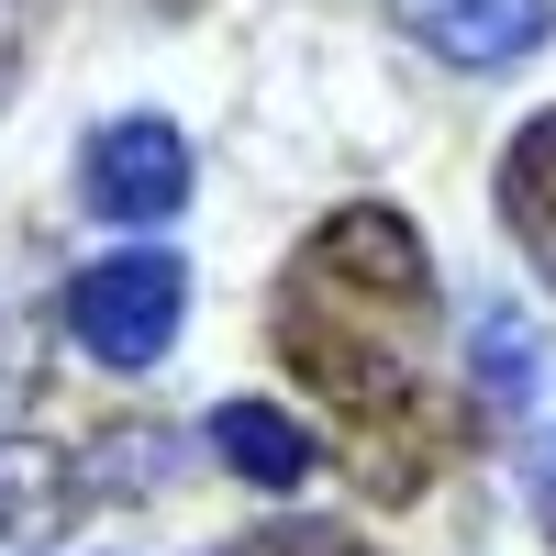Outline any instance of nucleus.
<instances>
[{
  "label": "nucleus",
  "instance_id": "nucleus-8",
  "mask_svg": "<svg viewBox=\"0 0 556 556\" xmlns=\"http://www.w3.org/2000/svg\"><path fill=\"white\" fill-rule=\"evenodd\" d=\"M235 556H367L356 534H334V523H267L256 545H235Z\"/></svg>",
  "mask_w": 556,
  "mask_h": 556
},
{
  "label": "nucleus",
  "instance_id": "nucleus-3",
  "mask_svg": "<svg viewBox=\"0 0 556 556\" xmlns=\"http://www.w3.org/2000/svg\"><path fill=\"white\" fill-rule=\"evenodd\" d=\"M78 201L101 212V223L156 235V223L190 201V146H178V123H156V112L101 123V134H89V156H78Z\"/></svg>",
  "mask_w": 556,
  "mask_h": 556
},
{
  "label": "nucleus",
  "instance_id": "nucleus-2",
  "mask_svg": "<svg viewBox=\"0 0 556 556\" xmlns=\"http://www.w3.org/2000/svg\"><path fill=\"white\" fill-rule=\"evenodd\" d=\"M178 323H190V267L156 256V245H123V256H101V267L67 278V334L101 367H123V379L178 345Z\"/></svg>",
  "mask_w": 556,
  "mask_h": 556
},
{
  "label": "nucleus",
  "instance_id": "nucleus-9",
  "mask_svg": "<svg viewBox=\"0 0 556 556\" xmlns=\"http://www.w3.org/2000/svg\"><path fill=\"white\" fill-rule=\"evenodd\" d=\"M23 12L34 0H0V101H12V67H23Z\"/></svg>",
  "mask_w": 556,
  "mask_h": 556
},
{
  "label": "nucleus",
  "instance_id": "nucleus-5",
  "mask_svg": "<svg viewBox=\"0 0 556 556\" xmlns=\"http://www.w3.org/2000/svg\"><path fill=\"white\" fill-rule=\"evenodd\" d=\"M501 212H513V245L534 256V278L556 290V112H534L501 146Z\"/></svg>",
  "mask_w": 556,
  "mask_h": 556
},
{
  "label": "nucleus",
  "instance_id": "nucleus-6",
  "mask_svg": "<svg viewBox=\"0 0 556 556\" xmlns=\"http://www.w3.org/2000/svg\"><path fill=\"white\" fill-rule=\"evenodd\" d=\"M212 445H223V468L256 479V490H301V479H312V434H301L278 401H223V412H212Z\"/></svg>",
  "mask_w": 556,
  "mask_h": 556
},
{
  "label": "nucleus",
  "instance_id": "nucleus-1",
  "mask_svg": "<svg viewBox=\"0 0 556 556\" xmlns=\"http://www.w3.org/2000/svg\"><path fill=\"white\" fill-rule=\"evenodd\" d=\"M424 323H434V256L390 201L323 212L278 278V356L334 401V456L356 468L367 501L434 490Z\"/></svg>",
  "mask_w": 556,
  "mask_h": 556
},
{
  "label": "nucleus",
  "instance_id": "nucleus-10",
  "mask_svg": "<svg viewBox=\"0 0 556 556\" xmlns=\"http://www.w3.org/2000/svg\"><path fill=\"white\" fill-rule=\"evenodd\" d=\"M534 513H545V534H556V424L534 434Z\"/></svg>",
  "mask_w": 556,
  "mask_h": 556
},
{
  "label": "nucleus",
  "instance_id": "nucleus-7",
  "mask_svg": "<svg viewBox=\"0 0 556 556\" xmlns=\"http://www.w3.org/2000/svg\"><path fill=\"white\" fill-rule=\"evenodd\" d=\"M468 390L501 412V424L534 401V323H523V312H479V323H468Z\"/></svg>",
  "mask_w": 556,
  "mask_h": 556
},
{
  "label": "nucleus",
  "instance_id": "nucleus-4",
  "mask_svg": "<svg viewBox=\"0 0 556 556\" xmlns=\"http://www.w3.org/2000/svg\"><path fill=\"white\" fill-rule=\"evenodd\" d=\"M424 45H434L445 67H523L534 45H545V0H434Z\"/></svg>",
  "mask_w": 556,
  "mask_h": 556
}]
</instances>
